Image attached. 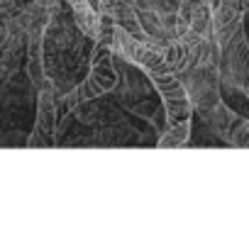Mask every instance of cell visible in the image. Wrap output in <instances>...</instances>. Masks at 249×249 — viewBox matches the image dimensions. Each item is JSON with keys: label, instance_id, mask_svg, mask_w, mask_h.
<instances>
[{"label": "cell", "instance_id": "6da1fadb", "mask_svg": "<svg viewBox=\"0 0 249 249\" xmlns=\"http://www.w3.org/2000/svg\"><path fill=\"white\" fill-rule=\"evenodd\" d=\"M115 86H117V73L112 69V49L105 47V44H98L95 52H93V59H90L88 76L64 95V107L76 110L78 105H83L88 100H95L98 95L112 90Z\"/></svg>", "mask_w": 249, "mask_h": 249}, {"label": "cell", "instance_id": "7a4b0ae2", "mask_svg": "<svg viewBox=\"0 0 249 249\" xmlns=\"http://www.w3.org/2000/svg\"><path fill=\"white\" fill-rule=\"evenodd\" d=\"M147 76L161 95V103H164V110H166V122L191 120L193 103H191L188 90H186L183 81L178 78V73H174L171 69H159V71H149Z\"/></svg>", "mask_w": 249, "mask_h": 249}, {"label": "cell", "instance_id": "3957f363", "mask_svg": "<svg viewBox=\"0 0 249 249\" xmlns=\"http://www.w3.org/2000/svg\"><path fill=\"white\" fill-rule=\"evenodd\" d=\"M37 122L32 137L27 140V147H52L54 144V135H56V88L54 81L47 76L42 81V86L37 88Z\"/></svg>", "mask_w": 249, "mask_h": 249}, {"label": "cell", "instance_id": "277c9868", "mask_svg": "<svg viewBox=\"0 0 249 249\" xmlns=\"http://www.w3.org/2000/svg\"><path fill=\"white\" fill-rule=\"evenodd\" d=\"M66 5L71 8L73 13V20H76V27L81 30L83 37L93 39L98 37V22H100V13L88 3V0H66Z\"/></svg>", "mask_w": 249, "mask_h": 249}, {"label": "cell", "instance_id": "5b68a950", "mask_svg": "<svg viewBox=\"0 0 249 249\" xmlns=\"http://www.w3.org/2000/svg\"><path fill=\"white\" fill-rule=\"evenodd\" d=\"M191 137V120H178V122H166V130L161 132L157 147L161 149H176L186 147Z\"/></svg>", "mask_w": 249, "mask_h": 249}, {"label": "cell", "instance_id": "8992f818", "mask_svg": "<svg viewBox=\"0 0 249 249\" xmlns=\"http://www.w3.org/2000/svg\"><path fill=\"white\" fill-rule=\"evenodd\" d=\"M205 117H208V122H210V127L217 132V137H222L225 142L230 140V132H232V124H234V120H237V115L220 100L215 107H210L208 112H203Z\"/></svg>", "mask_w": 249, "mask_h": 249}, {"label": "cell", "instance_id": "52a82bcc", "mask_svg": "<svg viewBox=\"0 0 249 249\" xmlns=\"http://www.w3.org/2000/svg\"><path fill=\"white\" fill-rule=\"evenodd\" d=\"M35 3H39V5H44V8H56L59 0H35Z\"/></svg>", "mask_w": 249, "mask_h": 249}, {"label": "cell", "instance_id": "ba28073f", "mask_svg": "<svg viewBox=\"0 0 249 249\" xmlns=\"http://www.w3.org/2000/svg\"><path fill=\"white\" fill-rule=\"evenodd\" d=\"M10 3H15V0H0V5H10Z\"/></svg>", "mask_w": 249, "mask_h": 249}, {"label": "cell", "instance_id": "9c48e42d", "mask_svg": "<svg viewBox=\"0 0 249 249\" xmlns=\"http://www.w3.org/2000/svg\"><path fill=\"white\" fill-rule=\"evenodd\" d=\"M100 3H103V0H100Z\"/></svg>", "mask_w": 249, "mask_h": 249}]
</instances>
